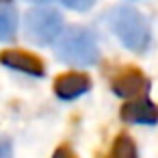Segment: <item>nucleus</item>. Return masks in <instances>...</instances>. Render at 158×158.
Wrapping results in <instances>:
<instances>
[{
  "mask_svg": "<svg viewBox=\"0 0 158 158\" xmlns=\"http://www.w3.org/2000/svg\"><path fill=\"white\" fill-rule=\"evenodd\" d=\"M121 119L128 123H143V126H156L158 123V106L147 100V95H139L128 100L121 108Z\"/></svg>",
  "mask_w": 158,
  "mask_h": 158,
  "instance_id": "423d86ee",
  "label": "nucleus"
},
{
  "mask_svg": "<svg viewBox=\"0 0 158 158\" xmlns=\"http://www.w3.org/2000/svg\"><path fill=\"white\" fill-rule=\"evenodd\" d=\"M63 28V18L54 9H33L24 15V33L33 44L46 46L56 39Z\"/></svg>",
  "mask_w": 158,
  "mask_h": 158,
  "instance_id": "7ed1b4c3",
  "label": "nucleus"
},
{
  "mask_svg": "<svg viewBox=\"0 0 158 158\" xmlns=\"http://www.w3.org/2000/svg\"><path fill=\"white\" fill-rule=\"evenodd\" d=\"M52 158H78V156H76L67 145H61V147L54 152V156H52Z\"/></svg>",
  "mask_w": 158,
  "mask_h": 158,
  "instance_id": "f8f14e48",
  "label": "nucleus"
},
{
  "mask_svg": "<svg viewBox=\"0 0 158 158\" xmlns=\"http://www.w3.org/2000/svg\"><path fill=\"white\" fill-rule=\"evenodd\" d=\"M61 2L69 9H76V11H87L95 0H61Z\"/></svg>",
  "mask_w": 158,
  "mask_h": 158,
  "instance_id": "9d476101",
  "label": "nucleus"
},
{
  "mask_svg": "<svg viewBox=\"0 0 158 158\" xmlns=\"http://www.w3.org/2000/svg\"><path fill=\"white\" fill-rule=\"evenodd\" d=\"M89 89H91V78L87 74H80V72H67V74H61L54 80V93L61 100L80 98Z\"/></svg>",
  "mask_w": 158,
  "mask_h": 158,
  "instance_id": "0eeeda50",
  "label": "nucleus"
},
{
  "mask_svg": "<svg viewBox=\"0 0 158 158\" xmlns=\"http://www.w3.org/2000/svg\"><path fill=\"white\" fill-rule=\"evenodd\" d=\"M0 63L11 67V69H15V72H24L28 76H35V78H39V76L46 74L44 61L37 54H33L28 50H20V48L2 50V52H0Z\"/></svg>",
  "mask_w": 158,
  "mask_h": 158,
  "instance_id": "39448f33",
  "label": "nucleus"
},
{
  "mask_svg": "<svg viewBox=\"0 0 158 158\" xmlns=\"http://www.w3.org/2000/svg\"><path fill=\"white\" fill-rule=\"evenodd\" d=\"M18 31V13L9 5H0V41H7Z\"/></svg>",
  "mask_w": 158,
  "mask_h": 158,
  "instance_id": "6e6552de",
  "label": "nucleus"
},
{
  "mask_svg": "<svg viewBox=\"0 0 158 158\" xmlns=\"http://www.w3.org/2000/svg\"><path fill=\"white\" fill-rule=\"evenodd\" d=\"M28 2H50V0H28Z\"/></svg>",
  "mask_w": 158,
  "mask_h": 158,
  "instance_id": "ddd939ff",
  "label": "nucleus"
},
{
  "mask_svg": "<svg viewBox=\"0 0 158 158\" xmlns=\"http://www.w3.org/2000/svg\"><path fill=\"white\" fill-rule=\"evenodd\" d=\"M0 158H13V147H11L9 139L0 141Z\"/></svg>",
  "mask_w": 158,
  "mask_h": 158,
  "instance_id": "9b49d317",
  "label": "nucleus"
},
{
  "mask_svg": "<svg viewBox=\"0 0 158 158\" xmlns=\"http://www.w3.org/2000/svg\"><path fill=\"white\" fill-rule=\"evenodd\" d=\"M110 89L119 95V98H139V95H145L147 89H149V80L147 76L134 67V65H128V67H119L113 78H110Z\"/></svg>",
  "mask_w": 158,
  "mask_h": 158,
  "instance_id": "20e7f679",
  "label": "nucleus"
},
{
  "mask_svg": "<svg viewBox=\"0 0 158 158\" xmlns=\"http://www.w3.org/2000/svg\"><path fill=\"white\" fill-rule=\"evenodd\" d=\"M54 54L69 65H93L100 59L95 35L85 26H72L56 35Z\"/></svg>",
  "mask_w": 158,
  "mask_h": 158,
  "instance_id": "f257e3e1",
  "label": "nucleus"
},
{
  "mask_svg": "<svg viewBox=\"0 0 158 158\" xmlns=\"http://www.w3.org/2000/svg\"><path fill=\"white\" fill-rule=\"evenodd\" d=\"M108 24L113 33L119 37V41L132 50V52H143L149 46L152 33L147 20L132 7H115L108 15Z\"/></svg>",
  "mask_w": 158,
  "mask_h": 158,
  "instance_id": "f03ea898",
  "label": "nucleus"
},
{
  "mask_svg": "<svg viewBox=\"0 0 158 158\" xmlns=\"http://www.w3.org/2000/svg\"><path fill=\"white\" fill-rule=\"evenodd\" d=\"M106 158H139V156H136L134 141H132L128 134H119V136L113 141V147H110V152H108Z\"/></svg>",
  "mask_w": 158,
  "mask_h": 158,
  "instance_id": "1a4fd4ad",
  "label": "nucleus"
}]
</instances>
